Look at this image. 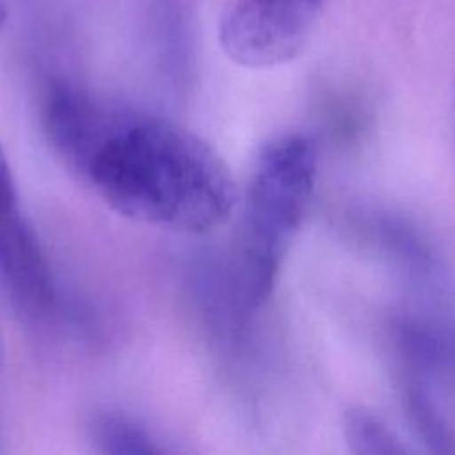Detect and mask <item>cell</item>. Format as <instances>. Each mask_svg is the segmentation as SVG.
Listing matches in <instances>:
<instances>
[{
    "mask_svg": "<svg viewBox=\"0 0 455 455\" xmlns=\"http://www.w3.org/2000/svg\"><path fill=\"white\" fill-rule=\"evenodd\" d=\"M43 123L64 164L119 215L190 235L222 226L238 203L224 158L194 132L59 82Z\"/></svg>",
    "mask_w": 455,
    "mask_h": 455,
    "instance_id": "6da1fadb",
    "label": "cell"
},
{
    "mask_svg": "<svg viewBox=\"0 0 455 455\" xmlns=\"http://www.w3.org/2000/svg\"><path fill=\"white\" fill-rule=\"evenodd\" d=\"M318 149L306 133H286L259 153L243 199L235 275L240 299L259 307L272 295L281 265L311 203Z\"/></svg>",
    "mask_w": 455,
    "mask_h": 455,
    "instance_id": "7a4b0ae2",
    "label": "cell"
},
{
    "mask_svg": "<svg viewBox=\"0 0 455 455\" xmlns=\"http://www.w3.org/2000/svg\"><path fill=\"white\" fill-rule=\"evenodd\" d=\"M322 0H228L219 20L222 52L243 68L293 60L307 46Z\"/></svg>",
    "mask_w": 455,
    "mask_h": 455,
    "instance_id": "3957f363",
    "label": "cell"
},
{
    "mask_svg": "<svg viewBox=\"0 0 455 455\" xmlns=\"http://www.w3.org/2000/svg\"><path fill=\"white\" fill-rule=\"evenodd\" d=\"M0 279L16 302L27 309H43L53 297L50 268L41 245L25 220L0 146Z\"/></svg>",
    "mask_w": 455,
    "mask_h": 455,
    "instance_id": "277c9868",
    "label": "cell"
},
{
    "mask_svg": "<svg viewBox=\"0 0 455 455\" xmlns=\"http://www.w3.org/2000/svg\"><path fill=\"white\" fill-rule=\"evenodd\" d=\"M343 437L357 455H400L409 448L371 411L350 407L343 414Z\"/></svg>",
    "mask_w": 455,
    "mask_h": 455,
    "instance_id": "5b68a950",
    "label": "cell"
},
{
    "mask_svg": "<svg viewBox=\"0 0 455 455\" xmlns=\"http://www.w3.org/2000/svg\"><path fill=\"white\" fill-rule=\"evenodd\" d=\"M405 414L421 441L434 453H453L455 439L423 386L411 379L403 389Z\"/></svg>",
    "mask_w": 455,
    "mask_h": 455,
    "instance_id": "8992f818",
    "label": "cell"
},
{
    "mask_svg": "<svg viewBox=\"0 0 455 455\" xmlns=\"http://www.w3.org/2000/svg\"><path fill=\"white\" fill-rule=\"evenodd\" d=\"M92 437L105 453L149 455L160 451L142 427L119 416L100 418L92 427Z\"/></svg>",
    "mask_w": 455,
    "mask_h": 455,
    "instance_id": "52a82bcc",
    "label": "cell"
},
{
    "mask_svg": "<svg viewBox=\"0 0 455 455\" xmlns=\"http://www.w3.org/2000/svg\"><path fill=\"white\" fill-rule=\"evenodd\" d=\"M4 21H5V9H4V5L0 4V27L4 25Z\"/></svg>",
    "mask_w": 455,
    "mask_h": 455,
    "instance_id": "ba28073f",
    "label": "cell"
}]
</instances>
